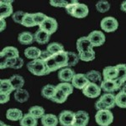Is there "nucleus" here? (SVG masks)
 <instances>
[{"instance_id": "nucleus-41", "label": "nucleus", "mask_w": 126, "mask_h": 126, "mask_svg": "<svg viewBox=\"0 0 126 126\" xmlns=\"http://www.w3.org/2000/svg\"><path fill=\"white\" fill-rule=\"evenodd\" d=\"M78 4H79V3L78 1H75V0H73V1H70L69 2V3L67 4V6L65 8L66 12L68 14V15L72 16L73 14H74L75 9H76V8L78 7Z\"/></svg>"}, {"instance_id": "nucleus-39", "label": "nucleus", "mask_w": 126, "mask_h": 126, "mask_svg": "<svg viewBox=\"0 0 126 126\" xmlns=\"http://www.w3.org/2000/svg\"><path fill=\"white\" fill-rule=\"evenodd\" d=\"M22 25L25 26V27H34V26H36V24L34 21L33 14L26 13V15L23 19V22H22Z\"/></svg>"}, {"instance_id": "nucleus-27", "label": "nucleus", "mask_w": 126, "mask_h": 126, "mask_svg": "<svg viewBox=\"0 0 126 126\" xmlns=\"http://www.w3.org/2000/svg\"><path fill=\"white\" fill-rule=\"evenodd\" d=\"M14 90V87L10 82L9 79H1L0 80V93L9 94Z\"/></svg>"}, {"instance_id": "nucleus-33", "label": "nucleus", "mask_w": 126, "mask_h": 126, "mask_svg": "<svg viewBox=\"0 0 126 126\" xmlns=\"http://www.w3.org/2000/svg\"><path fill=\"white\" fill-rule=\"evenodd\" d=\"M115 102L118 107L121 109H126V93L119 91L117 95H115Z\"/></svg>"}, {"instance_id": "nucleus-34", "label": "nucleus", "mask_w": 126, "mask_h": 126, "mask_svg": "<svg viewBox=\"0 0 126 126\" xmlns=\"http://www.w3.org/2000/svg\"><path fill=\"white\" fill-rule=\"evenodd\" d=\"M56 88L59 89V90L62 91L65 94H66L67 96L71 95L73 93V86L71 83L68 82H61L57 84L56 86Z\"/></svg>"}, {"instance_id": "nucleus-6", "label": "nucleus", "mask_w": 126, "mask_h": 126, "mask_svg": "<svg viewBox=\"0 0 126 126\" xmlns=\"http://www.w3.org/2000/svg\"><path fill=\"white\" fill-rule=\"evenodd\" d=\"M58 119L62 126H72L75 119V113L70 110H64L60 113Z\"/></svg>"}, {"instance_id": "nucleus-38", "label": "nucleus", "mask_w": 126, "mask_h": 126, "mask_svg": "<svg viewBox=\"0 0 126 126\" xmlns=\"http://www.w3.org/2000/svg\"><path fill=\"white\" fill-rule=\"evenodd\" d=\"M67 56H68V63H67V67H71V66H74L79 62V56L78 55L72 51H67Z\"/></svg>"}, {"instance_id": "nucleus-40", "label": "nucleus", "mask_w": 126, "mask_h": 126, "mask_svg": "<svg viewBox=\"0 0 126 126\" xmlns=\"http://www.w3.org/2000/svg\"><path fill=\"white\" fill-rule=\"evenodd\" d=\"M33 17H34V21L36 25H40L43 22L47 19L48 16L46 15L43 13H34L33 14Z\"/></svg>"}, {"instance_id": "nucleus-16", "label": "nucleus", "mask_w": 126, "mask_h": 126, "mask_svg": "<svg viewBox=\"0 0 126 126\" xmlns=\"http://www.w3.org/2000/svg\"><path fill=\"white\" fill-rule=\"evenodd\" d=\"M34 41L37 42L38 44L45 45V44H47L49 42L50 34H49L47 32L44 31V30L39 29L34 33Z\"/></svg>"}, {"instance_id": "nucleus-31", "label": "nucleus", "mask_w": 126, "mask_h": 126, "mask_svg": "<svg viewBox=\"0 0 126 126\" xmlns=\"http://www.w3.org/2000/svg\"><path fill=\"white\" fill-rule=\"evenodd\" d=\"M31 116L35 118L36 119H42L45 116V109L41 106H33L29 109V113Z\"/></svg>"}, {"instance_id": "nucleus-20", "label": "nucleus", "mask_w": 126, "mask_h": 126, "mask_svg": "<svg viewBox=\"0 0 126 126\" xmlns=\"http://www.w3.org/2000/svg\"><path fill=\"white\" fill-rule=\"evenodd\" d=\"M88 7L84 4V3H79L78 5V7L76 8L73 14L72 17L74 18H78V19H82V18L87 17L88 15Z\"/></svg>"}, {"instance_id": "nucleus-3", "label": "nucleus", "mask_w": 126, "mask_h": 126, "mask_svg": "<svg viewBox=\"0 0 126 126\" xmlns=\"http://www.w3.org/2000/svg\"><path fill=\"white\" fill-rule=\"evenodd\" d=\"M101 29L104 30L105 32L110 33V32H114L119 27V22L118 20L113 17L108 16L101 20L100 23Z\"/></svg>"}, {"instance_id": "nucleus-24", "label": "nucleus", "mask_w": 126, "mask_h": 126, "mask_svg": "<svg viewBox=\"0 0 126 126\" xmlns=\"http://www.w3.org/2000/svg\"><path fill=\"white\" fill-rule=\"evenodd\" d=\"M116 66L119 71V76L116 81L119 87H121L126 82V64H118Z\"/></svg>"}, {"instance_id": "nucleus-44", "label": "nucleus", "mask_w": 126, "mask_h": 126, "mask_svg": "<svg viewBox=\"0 0 126 126\" xmlns=\"http://www.w3.org/2000/svg\"><path fill=\"white\" fill-rule=\"evenodd\" d=\"M95 109H96L97 111H99V110H109V109H108L107 105L105 104L103 101H101L100 99H98V100L96 102V103H95Z\"/></svg>"}, {"instance_id": "nucleus-51", "label": "nucleus", "mask_w": 126, "mask_h": 126, "mask_svg": "<svg viewBox=\"0 0 126 126\" xmlns=\"http://www.w3.org/2000/svg\"><path fill=\"white\" fill-rule=\"evenodd\" d=\"M5 126H11V125H6Z\"/></svg>"}, {"instance_id": "nucleus-35", "label": "nucleus", "mask_w": 126, "mask_h": 126, "mask_svg": "<svg viewBox=\"0 0 126 126\" xmlns=\"http://www.w3.org/2000/svg\"><path fill=\"white\" fill-rule=\"evenodd\" d=\"M67 95L65 94L62 91L59 90V89L56 88V95L54 96L53 98L51 99L52 102L56 103H63L64 102H66V99H67Z\"/></svg>"}, {"instance_id": "nucleus-28", "label": "nucleus", "mask_w": 126, "mask_h": 126, "mask_svg": "<svg viewBox=\"0 0 126 126\" xmlns=\"http://www.w3.org/2000/svg\"><path fill=\"white\" fill-rule=\"evenodd\" d=\"M86 77L88 79V81L90 82H93V83H96V84L98 85V83H100L103 82L102 81V75L99 72L97 71H90V72H87L86 74Z\"/></svg>"}, {"instance_id": "nucleus-12", "label": "nucleus", "mask_w": 126, "mask_h": 126, "mask_svg": "<svg viewBox=\"0 0 126 126\" xmlns=\"http://www.w3.org/2000/svg\"><path fill=\"white\" fill-rule=\"evenodd\" d=\"M55 62L56 63L59 69H63L66 66H67L68 63V56H67V51L63 50L56 55H52Z\"/></svg>"}, {"instance_id": "nucleus-19", "label": "nucleus", "mask_w": 126, "mask_h": 126, "mask_svg": "<svg viewBox=\"0 0 126 126\" xmlns=\"http://www.w3.org/2000/svg\"><path fill=\"white\" fill-rule=\"evenodd\" d=\"M56 86L51 84H47L41 90V95L42 97L45 98H47L51 100L54 97V96L56 95Z\"/></svg>"}, {"instance_id": "nucleus-22", "label": "nucleus", "mask_w": 126, "mask_h": 126, "mask_svg": "<svg viewBox=\"0 0 126 126\" xmlns=\"http://www.w3.org/2000/svg\"><path fill=\"white\" fill-rule=\"evenodd\" d=\"M0 56H6L8 58H17L19 57V52L18 49L14 46H7L1 50Z\"/></svg>"}, {"instance_id": "nucleus-17", "label": "nucleus", "mask_w": 126, "mask_h": 126, "mask_svg": "<svg viewBox=\"0 0 126 126\" xmlns=\"http://www.w3.org/2000/svg\"><path fill=\"white\" fill-rule=\"evenodd\" d=\"M41 51L42 50H40L39 48L35 47V46H30L24 50V56L28 59H31L32 61L36 60L40 57Z\"/></svg>"}, {"instance_id": "nucleus-50", "label": "nucleus", "mask_w": 126, "mask_h": 126, "mask_svg": "<svg viewBox=\"0 0 126 126\" xmlns=\"http://www.w3.org/2000/svg\"><path fill=\"white\" fill-rule=\"evenodd\" d=\"M121 91H122V92H124V93H126V83H125V84H124V86L122 87Z\"/></svg>"}, {"instance_id": "nucleus-18", "label": "nucleus", "mask_w": 126, "mask_h": 126, "mask_svg": "<svg viewBox=\"0 0 126 126\" xmlns=\"http://www.w3.org/2000/svg\"><path fill=\"white\" fill-rule=\"evenodd\" d=\"M24 117L23 113L20 109H9L6 112V118L9 120L11 121H18L21 120L22 118Z\"/></svg>"}, {"instance_id": "nucleus-8", "label": "nucleus", "mask_w": 126, "mask_h": 126, "mask_svg": "<svg viewBox=\"0 0 126 126\" xmlns=\"http://www.w3.org/2000/svg\"><path fill=\"white\" fill-rule=\"evenodd\" d=\"M93 48V46L87 36H82L77 40V49H78V54L92 50Z\"/></svg>"}, {"instance_id": "nucleus-10", "label": "nucleus", "mask_w": 126, "mask_h": 126, "mask_svg": "<svg viewBox=\"0 0 126 126\" xmlns=\"http://www.w3.org/2000/svg\"><path fill=\"white\" fill-rule=\"evenodd\" d=\"M90 82L88 79L87 78L86 74H82V73H78L74 76L72 81V85L73 87H76L78 89L82 90L85 87L87 86L88 83Z\"/></svg>"}, {"instance_id": "nucleus-37", "label": "nucleus", "mask_w": 126, "mask_h": 126, "mask_svg": "<svg viewBox=\"0 0 126 126\" xmlns=\"http://www.w3.org/2000/svg\"><path fill=\"white\" fill-rule=\"evenodd\" d=\"M96 9L100 13H105L110 9V3L106 0H100L96 3Z\"/></svg>"}, {"instance_id": "nucleus-14", "label": "nucleus", "mask_w": 126, "mask_h": 126, "mask_svg": "<svg viewBox=\"0 0 126 126\" xmlns=\"http://www.w3.org/2000/svg\"><path fill=\"white\" fill-rule=\"evenodd\" d=\"M12 1H1L0 2V18L9 17L14 15L13 6L11 4Z\"/></svg>"}, {"instance_id": "nucleus-2", "label": "nucleus", "mask_w": 126, "mask_h": 126, "mask_svg": "<svg viewBox=\"0 0 126 126\" xmlns=\"http://www.w3.org/2000/svg\"><path fill=\"white\" fill-rule=\"evenodd\" d=\"M95 120L99 126H109L113 121V114L110 110L97 111Z\"/></svg>"}, {"instance_id": "nucleus-11", "label": "nucleus", "mask_w": 126, "mask_h": 126, "mask_svg": "<svg viewBox=\"0 0 126 126\" xmlns=\"http://www.w3.org/2000/svg\"><path fill=\"white\" fill-rule=\"evenodd\" d=\"M100 87L105 93H113L120 89V87L118 84L116 80H103L101 82Z\"/></svg>"}, {"instance_id": "nucleus-43", "label": "nucleus", "mask_w": 126, "mask_h": 126, "mask_svg": "<svg viewBox=\"0 0 126 126\" xmlns=\"http://www.w3.org/2000/svg\"><path fill=\"white\" fill-rule=\"evenodd\" d=\"M69 2L64 1V0H50V4L54 7H59V8H66Z\"/></svg>"}, {"instance_id": "nucleus-49", "label": "nucleus", "mask_w": 126, "mask_h": 126, "mask_svg": "<svg viewBox=\"0 0 126 126\" xmlns=\"http://www.w3.org/2000/svg\"><path fill=\"white\" fill-rule=\"evenodd\" d=\"M120 9H121L123 12H125V13H126V1H124L123 3H121V5H120Z\"/></svg>"}, {"instance_id": "nucleus-46", "label": "nucleus", "mask_w": 126, "mask_h": 126, "mask_svg": "<svg viewBox=\"0 0 126 126\" xmlns=\"http://www.w3.org/2000/svg\"><path fill=\"white\" fill-rule=\"evenodd\" d=\"M9 94H5V93H0V103L3 104V103H6L9 101Z\"/></svg>"}, {"instance_id": "nucleus-7", "label": "nucleus", "mask_w": 126, "mask_h": 126, "mask_svg": "<svg viewBox=\"0 0 126 126\" xmlns=\"http://www.w3.org/2000/svg\"><path fill=\"white\" fill-rule=\"evenodd\" d=\"M89 40L93 46V47L101 46L105 42V35L100 30H93L87 35Z\"/></svg>"}, {"instance_id": "nucleus-42", "label": "nucleus", "mask_w": 126, "mask_h": 126, "mask_svg": "<svg viewBox=\"0 0 126 126\" xmlns=\"http://www.w3.org/2000/svg\"><path fill=\"white\" fill-rule=\"evenodd\" d=\"M26 13H24L23 11H17L15 13H14V15H12V19L15 23L22 24V22H23V19Z\"/></svg>"}, {"instance_id": "nucleus-4", "label": "nucleus", "mask_w": 126, "mask_h": 126, "mask_svg": "<svg viewBox=\"0 0 126 126\" xmlns=\"http://www.w3.org/2000/svg\"><path fill=\"white\" fill-rule=\"evenodd\" d=\"M40 30H42L44 31L47 32L49 34L51 35L58 29V23L56 19L52 17H47L45 21L39 26Z\"/></svg>"}, {"instance_id": "nucleus-13", "label": "nucleus", "mask_w": 126, "mask_h": 126, "mask_svg": "<svg viewBox=\"0 0 126 126\" xmlns=\"http://www.w3.org/2000/svg\"><path fill=\"white\" fill-rule=\"evenodd\" d=\"M75 75L76 74L74 70H72L71 67H65L58 72V78L62 82H72Z\"/></svg>"}, {"instance_id": "nucleus-32", "label": "nucleus", "mask_w": 126, "mask_h": 126, "mask_svg": "<svg viewBox=\"0 0 126 126\" xmlns=\"http://www.w3.org/2000/svg\"><path fill=\"white\" fill-rule=\"evenodd\" d=\"M46 50H48L51 55H56L59 53L61 51H63L64 50V46H62V44L57 43V42H52V43L49 44L47 48H46Z\"/></svg>"}, {"instance_id": "nucleus-15", "label": "nucleus", "mask_w": 126, "mask_h": 126, "mask_svg": "<svg viewBox=\"0 0 126 126\" xmlns=\"http://www.w3.org/2000/svg\"><path fill=\"white\" fill-rule=\"evenodd\" d=\"M119 76V71L116 66H106L103 70V77L104 80H116Z\"/></svg>"}, {"instance_id": "nucleus-45", "label": "nucleus", "mask_w": 126, "mask_h": 126, "mask_svg": "<svg viewBox=\"0 0 126 126\" xmlns=\"http://www.w3.org/2000/svg\"><path fill=\"white\" fill-rule=\"evenodd\" d=\"M23 65H24L23 59L20 58V57H18V58L15 59V64L13 65L12 68H13V69H19V68H21L22 66H23Z\"/></svg>"}, {"instance_id": "nucleus-30", "label": "nucleus", "mask_w": 126, "mask_h": 126, "mask_svg": "<svg viewBox=\"0 0 126 126\" xmlns=\"http://www.w3.org/2000/svg\"><path fill=\"white\" fill-rule=\"evenodd\" d=\"M19 124L20 126H37L38 121L35 118L31 116L30 113H26L22 118Z\"/></svg>"}, {"instance_id": "nucleus-9", "label": "nucleus", "mask_w": 126, "mask_h": 126, "mask_svg": "<svg viewBox=\"0 0 126 126\" xmlns=\"http://www.w3.org/2000/svg\"><path fill=\"white\" fill-rule=\"evenodd\" d=\"M89 122V115L86 111L79 110L75 113V119L72 126H87Z\"/></svg>"}, {"instance_id": "nucleus-1", "label": "nucleus", "mask_w": 126, "mask_h": 126, "mask_svg": "<svg viewBox=\"0 0 126 126\" xmlns=\"http://www.w3.org/2000/svg\"><path fill=\"white\" fill-rule=\"evenodd\" d=\"M27 68L30 72L35 76H46L50 73L46 67V62L40 58L30 62L27 64Z\"/></svg>"}, {"instance_id": "nucleus-29", "label": "nucleus", "mask_w": 126, "mask_h": 126, "mask_svg": "<svg viewBox=\"0 0 126 126\" xmlns=\"http://www.w3.org/2000/svg\"><path fill=\"white\" fill-rule=\"evenodd\" d=\"M30 97V94L29 92H28L26 89L21 88L19 89V90L15 91V98L17 102L19 103H24L29 99Z\"/></svg>"}, {"instance_id": "nucleus-5", "label": "nucleus", "mask_w": 126, "mask_h": 126, "mask_svg": "<svg viewBox=\"0 0 126 126\" xmlns=\"http://www.w3.org/2000/svg\"><path fill=\"white\" fill-rule=\"evenodd\" d=\"M101 89L100 86H98L96 83L89 82L84 88L82 89V93L84 94V96L89 98H95L97 97L101 93Z\"/></svg>"}, {"instance_id": "nucleus-23", "label": "nucleus", "mask_w": 126, "mask_h": 126, "mask_svg": "<svg viewBox=\"0 0 126 126\" xmlns=\"http://www.w3.org/2000/svg\"><path fill=\"white\" fill-rule=\"evenodd\" d=\"M101 101H103L105 104L107 105L108 109L110 110L111 109L114 108L116 105V102H115V95H113V93H104L102 96L99 97Z\"/></svg>"}, {"instance_id": "nucleus-47", "label": "nucleus", "mask_w": 126, "mask_h": 126, "mask_svg": "<svg viewBox=\"0 0 126 126\" xmlns=\"http://www.w3.org/2000/svg\"><path fill=\"white\" fill-rule=\"evenodd\" d=\"M52 55L48 51V50H42L41 51V55H40V59H41L42 61H46L48 58H50Z\"/></svg>"}, {"instance_id": "nucleus-48", "label": "nucleus", "mask_w": 126, "mask_h": 126, "mask_svg": "<svg viewBox=\"0 0 126 126\" xmlns=\"http://www.w3.org/2000/svg\"><path fill=\"white\" fill-rule=\"evenodd\" d=\"M6 28V21L4 19L0 18V31H3Z\"/></svg>"}, {"instance_id": "nucleus-21", "label": "nucleus", "mask_w": 126, "mask_h": 126, "mask_svg": "<svg viewBox=\"0 0 126 126\" xmlns=\"http://www.w3.org/2000/svg\"><path fill=\"white\" fill-rule=\"evenodd\" d=\"M59 123L58 118L52 113H47L41 119V124L43 126H56Z\"/></svg>"}, {"instance_id": "nucleus-26", "label": "nucleus", "mask_w": 126, "mask_h": 126, "mask_svg": "<svg viewBox=\"0 0 126 126\" xmlns=\"http://www.w3.org/2000/svg\"><path fill=\"white\" fill-rule=\"evenodd\" d=\"M9 81L14 87V90H15V91L19 90V89H21L24 85V79L23 77H21L20 75H17V74L13 75V76L9 78Z\"/></svg>"}, {"instance_id": "nucleus-36", "label": "nucleus", "mask_w": 126, "mask_h": 126, "mask_svg": "<svg viewBox=\"0 0 126 126\" xmlns=\"http://www.w3.org/2000/svg\"><path fill=\"white\" fill-rule=\"evenodd\" d=\"M78 56L81 61L88 62H91V61H93L95 59V51L93 50H92L87 52H83V53L78 54Z\"/></svg>"}, {"instance_id": "nucleus-25", "label": "nucleus", "mask_w": 126, "mask_h": 126, "mask_svg": "<svg viewBox=\"0 0 126 126\" xmlns=\"http://www.w3.org/2000/svg\"><path fill=\"white\" fill-rule=\"evenodd\" d=\"M18 40L22 45H31L34 40V34L28 31L22 32L18 36Z\"/></svg>"}]
</instances>
